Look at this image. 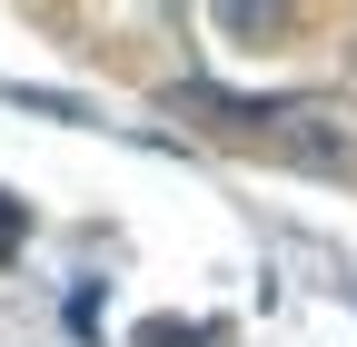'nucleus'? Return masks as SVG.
<instances>
[{"label":"nucleus","mask_w":357,"mask_h":347,"mask_svg":"<svg viewBox=\"0 0 357 347\" xmlns=\"http://www.w3.org/2000/svg\"><path fill=\"white\" fill-rule=\"evenodd\" d=\"M278 159H298V169H347V129L318 119V109H288V119H278Z\"/></svg>","instance_id":"f257e3e1"},{"label":"nucleus","mask_w":357,"mask_h":347,"mask_svg":"<svg viewBox=\"0 0 357 347\" xmlns=\"http://www.w3.org/2000/svg\"><path fill=\"white\" fill-rule=\"evenodd\" d=\"M10 248H20V208L0 199V258H10Z\"/></svg>","instance_id":"f03ea898"}]
</instances>
